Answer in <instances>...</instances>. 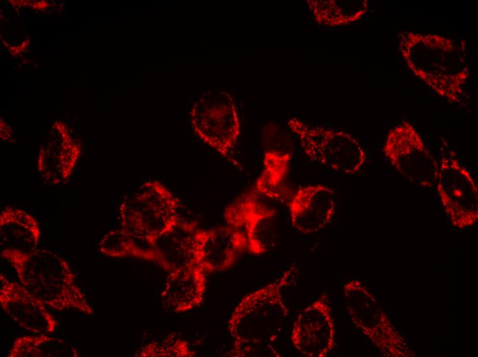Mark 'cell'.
Masks as SVG:
<instances>
[{"label": "cell", "instance_id": "obj_5", "mask_svg": "<svg viewBox=\"0 0 478 357\" xmlns=\"http://www.w3.org/2000/svg\"><path fill=\"white\" fill-rule=\"evenodd\" d=\"M308 158L347 175L363 168L366 154L359 141L347 132L312 125L296 117L287 120Z\"/></svg>", "mask_w": 478, "mask_h": 357}, {"label": "cell", "instance_id": "obj_10", "mask_svg": "<svg viewBox=\"0 0 478 357\" xmlns=\"http://www.w3.org/2000/svg\"><path fill=\"white\" fill-rule=\"evenodd\" d=\"M262 137V169L254 190L260 196L284 201L288 197L285 181L294 152L293 143L286 131L275 123L264 127Z\"/></svg>", "mask_w": 478, "mask_h": 357}, {"label": "cell", "instance_id": "obj_20", "mask_svg": "<svg viewBox=\"0 0 478 357\" xmlns=\"http://www.w3.org/2000/svg\"><path fill=\"white\" fill-rule=\"evenodd\" d=\"M9 357H78L77 350L65 341L45 334L19 337L13 342Z\"/></svg>", "mask_w": 478, "mask_h": 357}, {"label": "cell", "instance_id": "obj_11", "mask_svg": "<svg viewBox=\"0 0 478 357\" xmlns=\"http://www.w3.org/2000/svg\"><path fill=\"white\" fill-rule=\"evenodd\" d=\"M334 332L328 298L323 294L296 316L291 341L304 356L325 357L334 346Z\"/></svg>", "mask_w": 478, "mask_h": 357}, {"label": "cell", "instance_id": "obj_1", "mask_svg": "<svg viewBox=\"0 0 478 357\" xmlns=\"http://www.w3.org/2000/svg\"><path fill=\"white\" fill-rule=\"evenodd\" d=\"M298 274V268L291 266L241 299L227 324L232 343L230 356H280L274 345L289 315L285 292L296 284Z\"/></svg>", "mask_w": 478, "mask_h": 357}, {"label": "cell", "instance_id": "obj_8", "mask_svg": "<svg viewBox=\"0 0 478 357\" xmlns=\"http://www.w3.org/2000/svg\"><path fill=\"white\" fill-rule=\"evenodd\" d=\"M253 189L229 204L223 216L227 225L243 231L247 251L260 255L273 249L277 238V211L262 201Z\"/></svg>", "mask_w": 478, "mask_h": 357}, {"label": "cell", "instance_id": "obj_16", "mask_svg": "<svg viewBox=\"0 0 478 357\" xmlns=\"http://www.w3.org/2000/svg\"><path fill=\"white\" fill-rule=\"evenodd\" d=\"M207 273L191 264L168 273L161 298L163 303L176 312H184L199 306L207 287Z\"/></svg>", "mask_w": 478, "mask_h": 357}, {"label": "cell", "instance_id": "obj_2", "mask_svg": "<svg viewBox=\"0 0 478 357\" xmlns=\"http://www.w3.org/2000/svg\"><path fill=\"white\" fill-rule=\"evenodd\" d=\"M398 47L409 70L440 96L459 103L470 76L466 43L436 34L404 32Z\"/></svg>", "mask_w": 478, "mask_h": 357}, {"label": "cell", "instance_id": "obj_12", "mask_svg": "<svg viewBox=\"0 0 478 357\" xmlns=\"http://www.w3.org/2000/svg\"><path fill=\"white\" fill-rule=\"evenodd\" d=\"M194 243V264L207 273L229 268L247 250L243 231L229 225L207 229L196 228Z\"/></svg>", "mask_w": 478, "mask_h": 357}, {"label": "cell", "instance_id": "obj_9", "mask_svg": "<svg viewBox=\"0 0 478 357\" xmlns=\"http://www.w3.org/2000/svg\"><path fill=\"white\" fill-rule=\"evenodd\" d=\"M437 192L453 224L459 228L477 220V187L468 170L453 157H444L439 165Z\"/></svg>", "mask_w": 478, "mask_h": 357}, {"label": "cell", "instance_id": "obj_15", "mask_svg": "<svg viewBox=\"0 0 478 357\" xmlns=\"http://www.w3.org/2000/svg\"><path fill=\"white\" fill-rule=\"evenodd\" d=\"M293 228L304 234L317 232L332 220L336 207L333 190L323 185L299 187L288 202Z\"/></svg>", "mask_w": 478, "mask_h": 357}, {"label": "cell", "instance_id": "obj_22", "mask_svg": "<svg viewBox=\"0 0 478 357\" xmlns=\"http://www.w3.org/2000/svg\"><path fill=\"white\" fill-rule=\"evenodd\" d=\"M195 352L187 341L176 334L144 345L135 355L139 357H192Z\"/></svg>", "mask_w": 478, "mask_h": 357}, {"label": "cell", "instance_id": "obj_13", "mask_svg": "<svg viewBox=\"0 0 478 357\" xmlns=\"http://www.w3.org/2000/svg\"><path fill=\"white\" fill-rule=\"evenodd\" d=\"M0 303L4 312L21 327L34 334L54 332L57 321L45 303L21 284L0 273Z\"/></svg>", "mask_w": 478, "mask_h": 357}, {"label": "cell", "instance_id": "obj_19", "mask_svg": "<svg viewBox=\"0 0 478 357\" xmlns=\"http://www.w3.org/2000/svg\"><path fill=\"white\" fill-rule=\"evenodd\" d=\"M308 9L320 25L337 27L358 21L369 11L367 0H306Z\"/></svg>", "mask_w": 478, "mask_h": 357}, {"label": "cell", "instance_id": "obj_18", "mask_svg": "<svg viewBox=\"0 0 478 357\" xmlns=\"http://www.w3.org/2000/svg\"><path fill=\"white\" fill-rule=\"evenodd\" d=\"M40 235L37 220L24 210L8 207L1 212L0 238L3 249H34Z\"/></svg>", "mask_w": 478, "mask_h": 357}, {"label": "cell", "instance_id": "obj_17", "mask_svg": "<svg viewBox=\"0 0 478 357\" xmlns=\"http://www.w3.org/2000/svg\"><path fill=\"white\" fill-rule=\"evenodd\" d=\"M196 228V222L183 220L161 237L153 247L157 254V264L168 273L194 264Z\"/></svg>", "mask_w": 478, "mask_h": 357}, {"label": "cell", "instance_id": "obj_6", "mask_svg": "<svg viewBox=\"0 0 478 357\" xmlns=\"http://www.w3.org/2000/svg\"><path fill=\"white\" fill-rule=\"evenodd\" d=\"M197 135L227 160L238 165L232 152L240 133L236 104L223 91H208L193 105L190 113Z\"/></svg>", "mask_w": 478, "mask_h": 357}, {"label": "cell", "instance_id": "obj_21", "mask_svg": "<svg viewBox=\"0 0 478 357\" xmlns=\"http://www.w3.org/2000/svg\"><path fill=\"white\" fill-rule=\"evenodd\" d=\"M99 251L108 257H134L157 264V254L154 248L139 242L123 229H115L106 233L99 242Z\"/></svg>", "mask_w": 478, "mask_h": 357}, {"label": "cell", "instance_id": "obj_4", "mask_svg": "<svg viewBox=\"0 0 478 357\" xmlns=\"http://www.w3.org/2000/svg\"><path fill=\"white\" fill-rule=\"evenodd\" d=\"M180 200L157 180L144 182L119 207L123 229L141 244L153 248L183 220Z\"/></svg>", "mask_w": 478, "mask_h": 357}, {"label": "cell", "instance_id": "obj_14", "mask_svg": "<svg viewBox=\"0 0 478 357\" xmlns=\"http://www.w3.org/2000/svg\"><path fill=\"white\" fill-rule=\"evenodd\" d=\"M50 138L40 146L36 168L40 176L53 185H63L71 176L81 153L80 144L69 134L67 125L55 122Z\"/></svg>", "mask_w": 478, "mask_h": 357}, {"label": "cell", "instance_id": "obj_3", "mask_svg": "<svg viewBox=\"0 0 478 357\" xmlns=\"http://www.w3.org/2000/svg\"><path fill=\"white\" fill-rule=\"evenodd\" d=\"M1 257L14 268L22 285L55 310H73L91 315L93 309L76 284L69 263L44 249L22 251L5 248Z\"/></svg>", "mask_w": 478, "mask_h": 357}, {"label": "cell", "instance_id": "obj_7", "mask_svg": "<svg viewBox=\"0 0 478 357\" xmlns=\"http://www.w3.org/2000/svg\"><path fill=\"white\" fill-rule=\"evenodd\" d=\"M383 152L395 170L413 183L431 187L436 183L439 165L410 122L403 121L389 130Z\"/></svg>", "mask_w": 478, "mask_h": 357}]
</instances>
